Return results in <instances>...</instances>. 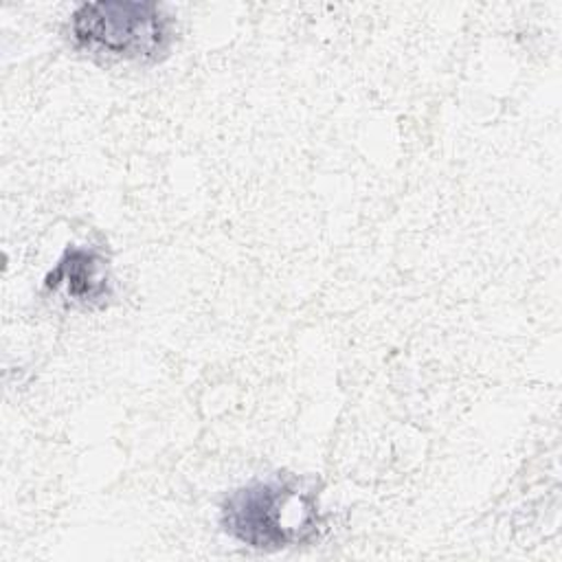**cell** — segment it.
<instances>
[{
	"label": "cell",
	"mask_w": 562,
	"mask_h": 562,
	"mask_svg": "<svg viewBox=\"0 0 562 562\" xmlns=\"http://www.w3.org/2000/svg\"><path fill=\"white\" fill-rule=\"evenodd\" d=\"M44 290L86 310L103 307L114 292L108 259L97 248L68 246L46 274Z\"/></svg>",
	"instance_id": "cell-3"
},
{
	"label": "cell",
	"mask_w": 562,
	"mask_h": 562,
	"mask_svg": "<svg viewBox=\"0 0 562 562\" xmlns=\"http://www.w3.org/2000/svg\"><path fill=\"white\" fill-rule=\"evenodd\" d=\"M220 525L252 549L279 551L307 544L323 529L316 485L292 474L241 485L224 498Z\"/></svg>",
	"instance_id": "cell-1"
},
{
	"label": "cell",
	"mask_w": 562,
	"mask_h": 562,
	"mask_svg": "<svg viewBox=\"0 0 562 562\" xmlns=\"http://www.w3.org/2000/svg\"><path fill=\"white\" fill-rule=\"evenodd\" d=\"M70 37L94 57L156 64L171 48L173 22L156 2L97 0L72 11Z\"/></svg>",
	"instance_id": "cell-2"
}]
</instances>
